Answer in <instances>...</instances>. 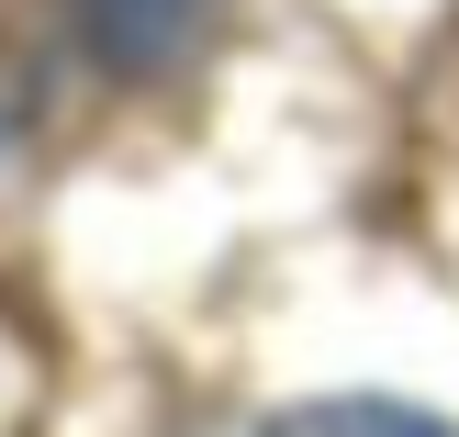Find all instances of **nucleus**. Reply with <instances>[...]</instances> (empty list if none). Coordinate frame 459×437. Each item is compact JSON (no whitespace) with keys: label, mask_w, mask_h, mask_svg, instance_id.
Returning a JSON list of instances; mask_svg holds the SVG:
<instances>
[{"label":"nucleus","mask_w":459,"mask_h":437,"mask_svg":"<svg viewBox=\"0 0 459 437\" xmlns=\"http://www.w3.org/2000/svg\"><path fill=\"white\" fill-rule=\"evenodd\" d=\"M269 437H459L437 415H415V404H314V415L269 426Z\"/></svg>","instance_id":"f257e3e1"}]
</instances>
